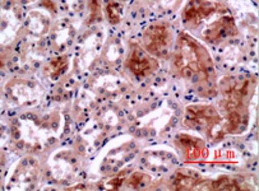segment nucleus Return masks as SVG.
<instances>
[{
    "mask_svg": "<svg viewBox=\"0 0 259 191\" xmlns=\"http://www.w3.org/2000/svg\"><path fill=\"white\" fill-rule=\"evenodd\" d=\"M174 64L179 74L185 79L208 80L214 74L213 63L208 51L187 33H182L178 38Z\"/></svg>",
    "mask_w": 259,
    "mask_h": 191,
    "instance_id": "f257e3e1",
    "label": "nucleus"
},
{
    "mask_svg": "<svg viewBox=\"0 0 259 191\" xmlns=\"http://www.w3.org/2000/svg\"><path fill=\"white\" fill-rule=\"evenodd\" d=\"M185 125L190 129L199 131H206L207 135L212 139L221 138L217 131V127H220L222 134L221 116L216 109L212 106H189L187 109V116H185Z\"/></svg>",
    "mask_w": 259,
    "mask_h": 191,
    "instance_id": "f03ea898",
    "label": "nucleus"
},
{
    "mask_svg": "<svg viewBox=\"0 0 259 191\" xmlns=\"http://www.w3.org/2000/svg\"><path fill=\"white\" fill-rule=\"evenodd\" d=\"M225 7L209 0H190L183 12V23L190 29H195L213 14L225 11Z\"/></svg>",
    "mask_w": 259,
    "mask_h": 191,
    "instance_id": "7ed1b4c3",
    "label": "nucleus"
},
{
    "mask_svg": "<svg viewBox=\"0 0 259 191\" xmlns=\"http://www.w3.org/2000/svg\"><path fill=\"white\" fill-rule=\"evenodd\" d=\"M170 46V31L167 24L157 23L148 27L143 33V47L152 56L167 55Z\"/></svg>",
    "mask_w": 259,
    "mask_h": 191,
    "instance_id": "20e7f679",
    "label": "nucleus"
},
{
    "mask_svg": "<svg viewBox=\"0 0 259 191\" xmlns=\"http://www.w3.org/2000/svg\"><path fill=\"white\" fill-rule=\"evenodd\" d=\"M128 68L137 77H146L158 68L157 61L141 46L134 45L128 58Z\"/></svg>",
    "mask_w": 259,
    "mask_h": 191,
    "instance_id": "39448f33",
    "label": "nucleus"
},
{
    "mask_svg": "<svg viewBox=\"0 0 259 191\" xmlns=\"http://www.w3.org/2000/svg\"><path fill=\"white\" fill-rule=\"evenodd\" d=\"M226 13V12H225ZM221 14L216 21L211 22L203 32V38L207 42H219L224 38L236 33L235 21L229 14Z\"/></svg>",
    "mask_w": 259,
    "mask_h": 191,
    "instance_id": "423d86ee",
    "label": "nucleus"
},
{
    "mask_svg": "<svg viewBox=\"0 0 259 191\" xmlns=\"http://www.w3.org/2000/svg\"><path fill=\"white\" fill-rule=\"evenodd\" d=\"M9 100L18 105H30L37 100L38 89L36 85L27 80H12L6 85Z\"/></svg>",
    "mask_w": 259,
    "mask_h": 191,
    "instance_id": "0eeeda50",
    "label": "nucleus"
},
{
    "mask_svg": "<svg viewBox=\"0 0 259 191\" xmlns=\"http://www.w3.org/2000/svg\"><path fill=\"white\" fill-rule=\"evenodd\" d=\"M37 177V166L32 159H24L18 165L12 176L11 183L14 187L26 188L35 182Z\"/></svg>",
    "mask_w": 259,
    "mask_h": 191,
    "instance_id": "6e6552de",
    "label": "nucleus"
},
{
    "mask_svg": "<svg viewBox=\"0 0 259 191\" xmlns=\"http://www.w3.org/2000/svg\"><path fill=\"white\" fill-rule=\"evenodd\" d=\"M178 141H179L180 146H183L187 159H189V161H194V159H197L198 157L202 154L203 144H202L200 140H198V139L184 134V135H180L179 138H178Z\"/></svg>",
    "mask_w": 259,
    "mask_h": 191,
    "instance_id": "1a4fd4ad",
    "label": "nucleus"
},
{
    "mask_svg": "<svg viewBox=\"0 0 259 191\" xmlns=\"http://www.w3.org/2000/svg\"><path fill=\"white\" fill-rule=\"evenodd\" d=\"M199 178L197 176L185 172H178L172 180V187L175 190H193Z\"/></svg>",
    "mask_w": 259,
    "mask_h": 191,
    "instance_id": "9d476101",
    "label": "nucleus"
},
{
    "mask_svg": "<svg viewBox=\"0 0 259 191\" xmlns=\"http://www.w3.org/2000/svg\"><path fill=\"white\" fill-rule=\"evenodd\" d=\"M105 11H106L107 19H109L110 23L118 24L120 22L121 16H123V7L118 3V2H114V0H107L106 7H105Z\"/></svg>",
    "mask_w": 259,
    "mask_h": 191,
    "instance_id": "9b49d317",
    "label": "nucleus"
},
{
    "mask_svg": "<svg viewBox=\"0 0 259 191\" xmlns=\"http://www.w3.org/2000/svg\"><path fill=\"white\" fill-rule=\"evenodd\" d=\"M68 59L65 56H60L50 61V75L53 78H58L67 70Z\"/></svg>",
    "mask_w": 259,
    "mask_h": 191,
    "instance_id": "f8f14e48",
    "label": "nucleus"
},
{
    "mask_svg": "<svg viewBox=\"0 0 259 191\" xmlns=\"http://www.w3.org/2000/svg\"><path fill=\"white\" fill-rule=\"evenodd\" d=\"M212 190H240L235 180L230 177H220L219 180L211 181Z\"/></svg>",
    "mask_w": 259,
    "mask_h": 191,
    "instance_id": "ddd939ff",
    "label": "nucleus"
},
{
    "mask_svg": "<svg viewBox=\"0 0 259 191\" xmlns=\"http://www.w3.org/2000/svg\"><path fill=\"white\" fill-rule=\"evenodd\" d=\"M148 181H150V178H148L147 176L143 175V173L141 172H136L131 177L129 185H131L132 187H141V186L145 185V182H148Z\"/></svg>",
    "mask_w": 259,
    "mask_h": 191,
    "instance_id": "4468645a",
    "label": "nucleus"
},
{
    "mask_svg": "<svg viewBox=\"0 0 259 191\" xmlns=\"http://www.w3.org/2000/svg\"><path fill=\"white\" fill-rule=\"evenodd\" d=\"M90 9H91V19L99 18L101 14V2L100 0H90Z\"/></svg>",
    "mask_w": 259,
    "mask_h": 191,
    "instance_id": "2eb2a0df",
    "label": "nucleus"
},
{
    "mask_svg": "<svg viewBox=\"0 0 259 191\" xmlns=\"http://www.w3.org/2000/svg\"><path fill=\"white\" fill-rule=\"evenodd\" d=\"M17 2H22V3H30V2H35V0H17Z\"/></svg>",
    "mask_w": 259,
    "mask_h": 191,
    "instance_id": "dca6fc26",
    "label": "nucleus"
}]
</instances>
